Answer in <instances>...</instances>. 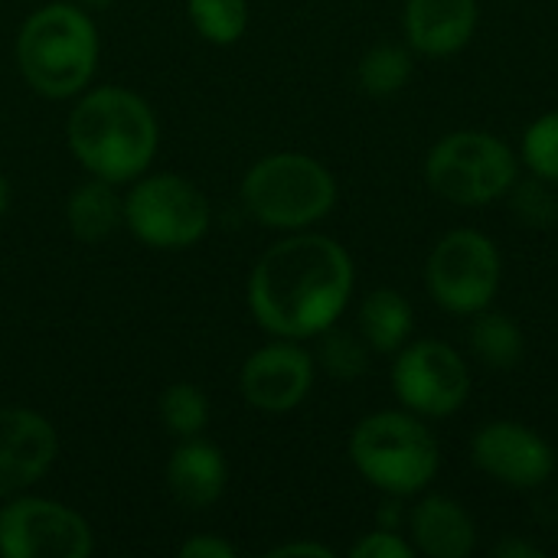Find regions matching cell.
I'll return each mask as SVG.
<instances>
[{
  "mask_svg": "<svg viewBox=\"0 0 558 558\" xmlns=\"http://www.w3.org/2000/svg\"><path fill=\"white\" fill-rule=\"evenodd\" d=\"M356 268L350 252L320 232H288L268 245L248 275L255 324L284 340H314L350 307Z\"/></svg>",
  "mask_w": 558,
  "mask_h": 558,
  "instance_id": "cell-1",
  "label": "cell"
},
{
  "mask_svg": "<svg viewBox=\"0 0 558 558\" xmlns=\"http://www.w3.org/2000/svg\"><path fill=\"white\" fill-rule=\"evenodd\" d=\"M65 144L88 177L114 186L150 170L160 144L154 108L131 88L98 85L85 88L69 111Z\"/></svg>",
  "mask_w": 558,
  "mask_h": 558,
  "instance_id": "cell-2",
  "label": "cell"
},
{
  "mask_svg": "<svg viewBox=\"0 0 558 558\" xmlns=\"http://www.w3.org/2000/svg\"><path fill=\"white\" fill-rule=\"evenodd\" d=\"M101 56L95 20L82 3H46L33 10L16 33V65L26 85L52 101L78 98Z\"/></svg>",
  "mask_w": 558,
  "mask_h": 558,
  "instance_id": "cell-3",
  "label": "cell"
},
{
  "mask_svg": "<svg viewBox=\"0 0 558 558\" xmlns=\"http://www.w3.org/2000/svg\"><path fill=\"white\" fill-rule=\"evenodd\" d=\"M350 461L369 487L405 500L428 490L441 468V448L425 418L396 409L373 412L353 428Z\"/></svg>",
  "mask_w": 558,
  "mask_h": 558,
  "instance_id": "cell-4",
  "label": "cell"
},
{
  "mask_svg": "<svg viewBox=\"0 0 558 558\" xmlns=\"http://www.w3.org/2000/svg\"><path fill=\"white\" fill-rule=\"evenodd\" d=\"M242 203L265 229L304 232L337 206V180L317 157L281 150L248 167L242 177Z\"/></svg>",
  "mask_w": 558,
  "mask_h": 558,
  "instance_id": "cell-5",
  "label": "cell"
},
{
  "mask_svg": "<svg viewBox=\"0 0 558 558\" xmlns=\"http://www.w3.org/2000/svg\"><path fill=\"white\" fill-rule=\"evenodd\" d=\"M517 180L520 160L513 147L490 131H451L425 157V183L454 206H490L504 199Z\"/></svg>",
  "mask_w": 558,
  "mask_h": 558,
  "instance_id": "cell-6",
  "label": "cell"
},
{
  "mask_svg": "<svg viewBox=\"0 0 558 558\" xmlns=\"http://www.w3.org/2000/svg\"><path fill=\"white\" fill-rule=\"evenodd\" d=\"M213 209L206 193L180 173H141L124 196V226L157 252H183L203 242Z\"/></svg>",
  "mask_w": 558,
  "mask_h": 558,
  "instance_id": "cell-7",
  "label": "cell"
},
{
  "mask_svg": "<svg viewBox=\"0 0 558 558\" xmlns=\"http://www.w3.org/2000/svg\"><path fill=\"white\" fill-rule=\"evenodd\" d=\"M504 281V258L490 235L477 229H451L438 239L425 265L432 301L458 317L487 311Z\"/></svg>",
  "mask_w": 558,
  "mask_h": 558,
  "instance_id": "cell-8",
  "label": "cell"
},
{
  "mask_svg": "<svg viewBox=\"0 0 558 558\" xmlns=\"http://www.w3.org/2000/svg\"><path fill=\"white\" fill-rule=\"evenodd\" d=\"M392 392L418 418H448L471 396V369L445 340H409L392 360Z\"/></svg>",
  "mask_w": 558,
  "mask_h": 558,
  "instance_id": "cell-9",
  "label": "cell"
},
{
  "mask_svg": "<svg viewBox=\"0 0 558 558\" xmlns=\"http://www.w3.org/2000/svg\"><path fill=\"white\" fill-rule=\"evenodd\" d=\"M95 533L72 507L16 494L0 507V556L3 558H88Z\"/></svg>",
  "mask_w": 558,
  "mask_h": 558,
  "instance_id": "cell-10",
  "label": "cell"
},
{
  "mask_svg": "<svg viewBox=\"0 0 558 558\" xmlns=\"http://www.w3.org/2000/svg\"><path fill=\"white\" fill-rule=\"evenodd\" d=\"M471 461L477 471L513 490H536L556 474L553 445L523 422H487L471 438Z\"/></svg>",
  "mask_w": 558,
  "mask_h": 558,
  "instance_id": "cell-11",
  "label": "cell"
},
{
  "mask_svg": "<svg viewBox=\"0 0 558 558\" xmlns=\"http://www.w3.org/2000/svg\"><path fill=\"white\" fill-rule=\"evenodd\" d=\"M317 363L301 347V340L275 337L271 343L258 347L245 363L239 376L242 399L268 415L294 412L314 389Z\"/></svg>",
  "mask_w": 558,
  "mask_h": 558,
  "instance_id": "cell-12",
  "label": "cell"
},
{
  "mask_svg": "<svg viewBox=\"0 0 558 558\" xmlns=\"http://www.w3.org/2000/svg\"><path fill=\"white\" fill-rule=\"evenodd\" d=\"M59 454L52 422L33 409H0V500L26 494L39 484Z\"/></svg>",
  "mask_w": 558,
  "mask_h": 558,
  "instance_id": "cell-13",
  "label": "cell"
},
{
  "mask_svg": "<svg viewBox=\"0 0 558 558\" xmlns=\"http://www.w3.org/2000/svg\"><path fill=\"white\" fill-rule=\"evenodd\" d=\"M477 20V0H405L402 29L412 52L445 59L471 43Z\"/></svg>",
  "mask_w": 558,
  "mask_h": 558,
  "instance_id": "cell-14",
  "label": "cell"
},
{
  "mask_svg": "<svg viewBox=\"0 0 558 558\" xmlns=\"http://www.w3.org/2000/svg\"><path fill=\"white\" fill-rule=\"evenodd\" d=\"M409 543L415 556L432 558H468L477 549V523L474 517L445 494L422 497L409 517Z\"/></svg>",
  "mask_w": 558,
  "mask_h": 558,
  "instance_id": "cell-15",
  "label": "cell"
},
{
  "mask_svg": "<svg viewBox=\"0 0 558 558\" xmlns=\"http://www.w3.org/2000/svg\"><path fill=\"white\" fill-rule=\"evenodd\" d=\"M229 481V464L219 445L206 438H180L167 461V490L186 510L213 507Z\"/></svg>",
  "mask_w": 558,
  "mask_h": 558,
  "instance_id": "cell-16",
  "label": "cell"
},
{
  "mask_svg": "<svg viewBox=\"0 0 558 558\" xmlns=\"http://www.w3.org/2000/svg\"><path fill=\"white\" fill-rule=\"evenodd\" d=\"M65 226L72 239L85 245H98L111 239L118 226H124V196L118 193L114 183L88 177L65 199Z\"/></svg>",
  "mask_w": 558,
  "mask_h": 558,
  "instance_id": "cell-17",
  "label": "cell"
},
{
  "mask_svg": "<svg viewBox=\"0 0 558 558\" xmlns=\"http://www.w3.org/2000/svg\"><path fill=\"white\" fill-rule=\"evenodd\" d=\"M356 330L373 353L396 356L415 330V311L396 288H376L360 301Z\"/></svg>",
  "mask_w": 558,
  "mask_h": 558,
  "instance_id": "cell-18",
  "label": "cell"
},
{
  "mask_svg": "<svg viewBox=\"0 0 558 558\" xmlns=\"http://www.w3.org/2000/svg\"><path fill=\"white\" fill-rule=\"evenodd\" d=\"M468 343H471L474 356L481 363H487L490 369H513L526 353V337H523L520 324L510 314H500L490 307L474 314Z\"/></svg>",
  "mask_w": 558,
  "mask_h": 558,
  "instance_id": "cell-19",
  "label": "cell"
},
{
  "mask_svg": "<svg viewBox=\"0 0 558 558\" xmlns=\"http://www.w3.org/2000/svg\"><path fill=\"white\" fill-rule=\"evenodd\" d=\"M415 72L412 49L399 43H376L363 52L356 65V82L369 98H392L399 95Z\"/></svg>",
  "mask_w": 558,
  "mask_h": 558,
  "instance_id": "cell-20",
  "label": "cell"
},
{
  "mask_svg": "<svg viewBox=\"0 0 558 558\" xmlns=\"http://www.w3.org/2000/svg\"><path fill=\"white\" fill-rule=\"evenodd\" d=\"M160 422L163 428L180 441V438H196L203 435L206 422H209V399L199 386L193 383H170L160 392L157 402Z\"/></svg>",
  "mask_w": 558,
  "mask_h": 558,
  "instance_id": "cell-21",
  "label": "cell"
},
{
  "mask_svg": "<svg viewBox=\"0 0 558 558\" xmlns=\"http://www.w3.org/2000/svg\"><path fill=\"white\" fill-rule=\"evenodd\" d=\"M193 29L213 46H232L245 36L248 3L245 0H186Z\"/></svg>",
  "mask_w": 558,
  "mask_h": 558,
  "instance_id": "cell-22",
  "label": "cell"
},
{
  "mask_svg": "<svg viewBox=\"0 0 558 558\" xmlns=\"http://www.w3.org/2000/svg\"><path fill=\"white\" fill-rule=\"evenodd\" d=\"M320 343H317V366L327 373V376H333L337 383H353V379H360L366 369H369V343L360 337V330L356 333H350V330H340L337 324L330 327V330H324L320 337H317Z\"/></svg>",
  "mask_w": 558,
  "mask_h": 558,
  "instance_id": "cell-23",
  "label": "cell"
},
{
  "mask_svg": "<svg viewBox=\"0 0 558 558\" xmlns=\"http://www.w3.org/2000/svg\"><path fill=\"white\" fill-rule=\"evenodd\" d=\"M520 160L533 177H539L546 183H558V111L539 114L523 131Z\"/></svg>",
  "mask_w": 558,
  "mask_h": 558,
  "instance_id": "cell-24",
  "label": "cell"
},
{
  "mask_svg": "<svg viewBox=\"0 0 558 558\" xmlns=\"http://www.w3.org/2000/svg\"><path fill=\"white\" fill-rule=\"evenodd\" d=\"M510 203H513V213L520 216L523 226H533V229H549L558 222V199L553 193V183L533 177L526 183H513V190L507 193Z\"/></svg>",
  "mask_w": 558,
  "mask_h": 558,
  "instance_id": "cell-25",
  "label": "cell"
},
{
  "mask_svg": "<svg viewBox=\"0 0 558 558\" xmlns=\"http://www.w3.org/2000/svg\"><path fill=\"white\" fill-rule=\"evenodd\" d=\"M350 556L353 558H415V546L399 536V530H389V526H379L373 533H366L360 543L350 546Z\"/></svg>",
  "mask_w": 558,
  "mask_h": 558,
  "instance_id": "cell-26",
  "label": "cell"
},
{
  "mask_svg": "<svg viewBox=\"0 0 558 558\" xmlns=\"http://www.w3.org/2000/svg\"><path fill=\"white\" fill-rule=\"evenodd\" d=\"M235 556V546L222 536H193L180 546V558H232Z\"/></svg>",
  "mask_w": 558,
  "mask_h": 558,
  "instance_id": "cell-27",
  "label": "cell"
},
{
  "mask_svg": "<svg viewBox=\"0 0 558 558\" xmlns=\"http://www.w3.org/2000/svg\"><path fill=\"white\" fill-rule=\"evenodd\" d=\"M271 558H333V549H327V546H320V543H284V546H275Z\"/></svg>",
  "mask_w": 558,
  "mask_h": 558,
  "instance_id": "cell-28",
  "label": "cell"
},
{
  "mask_svg": "<svg viewBox=\"0 0 558 558\" xmlns=\"http://www.w3.org/2000/svg\"><path fill=\"white\" fill-rule=\"evenodd\" d=\"M497 558H539L543 549H536L533 543H520V539H504L500 546H494Z\"/></svg>",
  "mask_w": 558,
  "mask_h": 558,
  "instance_id": "cell-29",
  "label": "cell"
},
{
  "mask_svg": "<svg viewBox=\"0 0 558 558\" xmlns=\"http://www.w3.org/2000/svg\"><path fill=\"white\" fill-rule=\"evenodd\" d=\"M7 206H10V183H7V177L0 173V216L7 213Z\"/></svg>",
  "mask_w": 558,
  "mask_h": 558,
  "instance_id": "cell-30",
  "label": "cell"
},
{
  "mask_svg": "<svg viewBox=\"0 0 558 558\" xmlns=\"http://www.w3.org/2000/svg\"><path fill=\"white\" fill-rule=\"evenodd\" d=\"M75 3H82V7H108L114 0H75Z\"/></svg>",
  "mask_w": 558,
  "mask_h": 558,
  "instance_id": "cell-31",
  "label": "cell"
}]
</instances>
